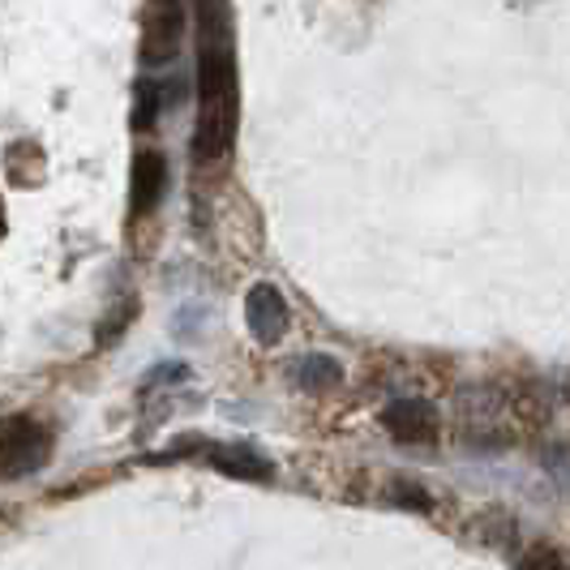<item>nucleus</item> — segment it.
I'll return each instance as SVG.
<instances>
[{
	"label": "nucleus",
	"mask_w": 570,
	"mask_h": 570,
	"mask_svg": "<svg viewBox=\"0 0 570 570\" xmlns=\"http://www.w3.org/2000/svg\"><path fill=\"white\" fill-rule=\"evenodd\" d=\"M240 90H236V48L224 0H198V159H219L236 142Z\"/></svg>",
	"instance_id": "f257e3e1"
},
{
	"label": "nucleus",
	"mask_w": 570,
	"mask_h": 570,
	"mask_svg": "<svg viewBox=\"0 0 570 570\" xmlns=\"http://www.w3.org/2000/svg\"><path fill=\"white\" fill-rule=\"evenodd\" d=\"M245 322L262 343H275L287 331V305L275 284H257L245 296Z\"/></svg>",
	"instance_id": "423d86ee"
},
{
	"label": "nucleus",
	"mask_w": 570,
	"mask_h": 570,
	"mask_svg": "<svg viewBox=\"0 0 570 570\" xmlns=\"http://www.w3.org/2000/svg\"><path fill=\"white\" fill-rule=\"evenodd\" d=\"M296 382L309 391V395H322V391H335L343 382V365L335 356H322V352H309L296 361Z\"/></svg>",
	"instance_id": "6e6552de"
},
{
	"label": "nucleus",
	"mask_w": 570,
	"mask_h": 570,
	"mask_svg": "<svg viewBox=\"0 0 570 570\" xmlns=\"http://www.w3.org/2000/svg\"><path fill=\"white\" fill-rule=\"evenodd\" d=\"M155 116H159V86L142 82L138 86V112H134V125H138V129H150Z\"/></svg>",
	"instance_id": "1a4fd4ad"
},
{
	"label": "nucleus",
	"mask_w": 570,
	"mask_h": 570,
	"mask_svg": "<svg viewBox=\"0 0 570 570\" xmlns=\"http://www.w3.org/2000/svg\"><path fill=\"white\" fill-rule=\"evenodd\" d=\"M48 455H52V433L43 425H35L27 416L0 425V472L4 476H27L35 468H43Z\"/></svg>",
	"instance_id": "f03ea898"
},
{
	"label": "nucleus",
	"mask_w": 570,
	"mask_h": 570,
	"mask_svg": "<svg viewBox=\"0 0 570 570\" xmlns=\"http://www.w3.org/2000/svg\"><path fill=\"white\" fill-rule=\"evenodd\" d=\"M395 498H400L403 507H412V511H429V493L416 489L412 481H400V485H395Z\"/></svg>",
	"instance_id": "9d476101"
},
{
	"label": "nucleus",
	"mask_w": 570,
	"mask_h": 570,
	"mask_svg": "<svg viewBox=\"0 0 570 570\" xmlns=\"http://www.w3.org/2000/svg\"><path fill=\"white\" fill-rule=\"evenodd\" d=\"M382 425L391 429L400 442H407V446H421V442L438 438V407L425 400H400L382 412Z\"/></svg>",
	"instance_id": "20e7f679"
},
{
	"label": "nucleus",
	"mask_w": 570,
	"mask_h": 570,
	"mask_svg": "<svg viewBox=\"0 0 570 570\" xmlns=\"http://www.w3.org/2000/svg\"><path fill=\"white\" fill-rule=\"evenodd\" d=\"M210 463L228 476H240V481H271V463L249 446H215Z\"/></svg>",
	"instance_id": "0eeeda50"
},
{
	"label": "nucleus",
	"mask_w": 570,
	"mask_h": 570,
	"mask_svg": "<svg viewBox=\"0 0 570 570\" xmlns=\"http://www.w3.org/2000/svg\"><path fill=\"white\" fill-rule=\"evenodd\" d=\"M168 189V159L159 150H142L134 159V176H129V202H134V215H150Z\"/></svg>",
	"instance_id": "39448f33"
},
{
	"label": "nucleus",
	"mask_w": 570,
	"mask_h": 570,
	"mask_svg": "<svg viewBox=\"0 0 570 570\" xmlns=\"http://www.w3.org/2000/svg\"><path fill=\"white\" fill-rule=\"evenodd\" d=\"M180 35H185V9L180 0H150L146 4V35H142V60L155 65H168L180 48Z\"/></svg>",
	"instance_id": "7ed1b4c3"
}]
</instances>
